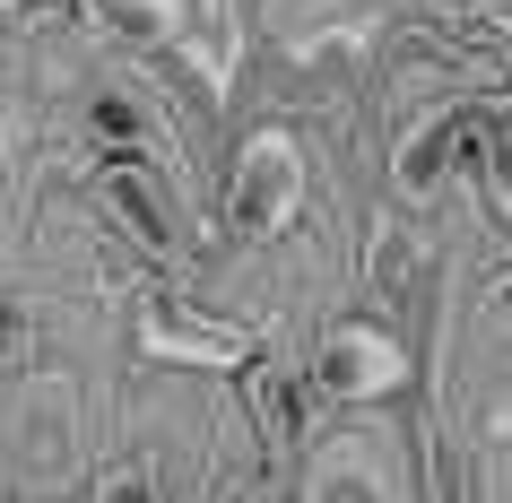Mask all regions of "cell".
I'll return each mask as SVG.
<instances>
[{"mask_svg": "<svg viewBox=\"0 0 512 503\" xmlns=\"http://www.w3.org/2000/svg\"><path fill=\"white\" fill-rule=\"evenodd\" d=\"M96 200H105V209L122 217V235H139L148 252H183V226H174V200H165V191L148 183V165H139L131 148H113V157L96 165Z\"/></svg>", "mask_w": 512, "mask_h": 503, "instance_id": "277c9868", "label": "cell"}, {"mask_svg": "<svg viewBox=\"0 0 512 503\" xmlns=\"http://www.w3.org/2000/svg\"><path fill=\"white\" fill-rule=\"evenodd\" d=\"M79 18L105 44H174L183 35V0H79Z\"/></svg>", "mask_w": 512, "mask_h": 503, "instance_id": "52a82bcc", "label": "cell"}, {"mask_svg": "<svg viewBox=\"0 0 512 503\" xmlns=\"http://www.w3.org/2000/svg\"><path fill=\"white\" fill-rule=\"evenodd\" d=\"M139 356L148 365H191V373H235L252 365V330H235V321H209V313H148L139 321Z\"/></svg>", "mask_w": 512, "mask_h": 503, "instance_id": "3957f363", "label": "cell"}, {"mask_svg": "<svg viewBox=\"0 0 512 503\" xmlns=\"http://www.w3.org/2000/svg\"><path fill=\"white\" fill-rule=\"evenodd\" d=\"M434 18H495V9H512V0H426Z\"/></svg>", "mask_w": 512, "mask_h": 503, "instance_id": "4fadbf2b", "label": "cell"}, {"mask_svg": "<svg viewBox=\"0 0 512 503\" xmlns=\"http://www.w3.org/2000/svg\"><path fill=\"white\" fill-rule=\"evenodd\" d=\"M382 434H330L322 451H313V469H304V495L322 503V495H400L408 469H374L365 451H374Z\"/></svg>", "mask_w": 512, "mask_h": 503, "instance_id": "8992f818", "label": "cell"}, {"mask_svg": "<svg viewBox=\"0 0 512 503\" xmlns=\"http://www.w3.org/2000/svg\"><path fill=\"white\" fill-rule=\"evenodd\" d=\"M96 495H157V477H148V469H105V477H96Z\"/></svg>", "mask_w": 512, "mask_h": 503, "instance_id": "7c38bea8", "label": "cell"}, {"mask_svg": "<svg viewBox=\"0 0 512 503\" xmlns=\"http://www.w3.org/2000/svg\"><path fill=\"white\" fill-rule=\"evenodd\" d=\"M87 131L105 139V148H139L148 113H139V96H131V87H96V96H87Z\"/></svg>", "mask_w": 512, "mask_h": 503, "instance_id": "ba28073f", "label": "cell"}, {"mask_svg": "<svg viewBox=\"0 0 512 503\" xmlns=\"http://www.w3.org/2000/svg\"><path fill=\"white\" fill-rule=\"evenodd\" d=\"M408 382V347L382 330V321H330L313 339V391L339 399V408H374V399H400Z\"/></svg>", "mask_w": 512, "mask_h": 503, "instance_id": "7a4b0ae2", "label": "cell"}, {"mask_svg": "<svg viewBox=\"0 0 512 503\" xmlns=\"http://www.w3.org/2000/svg\"><path fill=\"white\" fill-rule=\"evenodd\" d=\"M486 191H495V209L512 217V105L495 113V139H486Z\"/></svg>", "mask_w": 512, "mask_h": 503, "instance_id": "9c48e42d", "label": "cell"}, {"mask_svg": "<svg viewBox=\"0 0 512 503\" xmlns=\"http://www.w3.org/2000/svg\"><path fill=\"white\" fill-rule=\"evenodd\" d=\"M460 148H469V105L426 113V122H417V131L391 148V191H400V200H434V191L452 183Z\"/></svg>", "mask_w": 512, "mask_h": 503, "instance_id": "5b68a950", "label": "cell"}, {"mask_svg": "<svg viewBox=\"0 0 512 503\" xmlns=\"http://www.w3.org/2000/svg\"><path fill=\"white\" fill-rule=\"evenodd\" d=\"M374 278H382V287H400V278H408V243H400V235L374 243Z\"/></svg>", "mask_w": 512, "mask_h": 503, "instance_id": "8fae6325", "label": "cell"}, {"mask_svg": "<svg viewBox=\"0 0 512 503\" xmlns=\"http://www.w3.org/2000/svg\"><path fill=\"white\" fill-rule=\"evenodd\" d=\"M27 347H35V313L18 304V295H0V365H18Z\"/></svg>", "mask_w": 512, "mask_h": 503, "instance_id": "30bf717a", "label": "cell"}, {"mask_svg": "<svg viewBox=\"0 0 512 503\" xmlns=\"http://www.w3.org/2000/svg\"><path fill=\"white\" fill-rule=\"evenodd\" d=\"M304 209V148L287 131H252L226 165V217L235 235H287Z\"/></svg>", "mask_w": 512, "mask_h": 503, "instance_id": "6da1fadb", "label": "cell"}]
</instances>
